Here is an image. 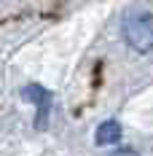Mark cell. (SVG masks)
<instances>
[{
  "instance_id": "2",
  "label": "cell",
  "mask_w": 153,
  "mask_h": 156,
  "mask_svg": "<svg viewBox=\"0 0 153 156\" xmlns=\"http://www.w3.org/2000/svg\"><path fill=\"white\" fill-rule=\"evenodd\" d=\"M121 124L116 121V119H107V121H102V124L97 126V132H94V143L97 145H113V143L121 140Z\"/></svg>"
},
{
  "instance_id": "1",
  "label": "cell",
  "mask_w": 153,
  "mask_h": 156,
  "mask_svg": "<svg viewBox=\"0 0 153 156\" xmlns=\"http://www.w3.org/2000/svg\"><path fill=\"white\" fill-rule=\"evenodd\" d=\"M123 41L140 54L153 51V16L148 11H134L123 19Z\"/></svg>"
},
{
  "instance_id": "4",
  "label": "cell",
  "mask_w": 153,
  "mask_h": 156,
  "mask_svg": "<svg viewBox=\"0 0 153 156\" xmlns=\"http://www.w3.org/2000/svg\"><path fill=\"white\" fill-rule=\"evenodd\" d=\"M113 156H140V154H137V151H132V148H118Z\"/></svg>"
},
{
  "instance_id": "3",
  "label": "cell",
  "mask_w": 153,
  "mask_h": 156,
  "mask_svg": "<svg viewBox=\"0 0 153 156\" xmlns=\"http://www.w3.org/2000/svg\"><path fill=\"white\" fill-rule=\"evenodd\" d=\"M24 97H30V102H35L40 113H38V124L43 126L46 124V116H48V108H51V94L43 89V86H27L24 89Z\"/></svg>"
}]
</instances>
